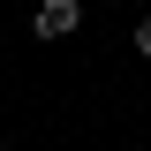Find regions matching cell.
Instances as JSON below:
<instances>
[{
  "instance_id": "2",
  "label": "cell",
  "mask_w": 151,
  "mask_h": 151,
  "mask_svg": "<svg viewBox=\"0 0 151 151\" xmlns=\"http://www.w3.org/2000/svg\"><path fill=\"white\" fill-rule=\"evenodd\" d=\"M136 53H144V60H151V15H144V23H136Z\"/></svg>"
},
{
  "instance_id": "1",
  "label": "cell",
  "mask_w": 151,
  "mask_h": 151,
  "mask_svg": "<svg viewBox=\"0 0 151 151\" xmlns=\"http://www.w3.org/2000/svg\"><path fill=\"white\" fill-rule=\"evenodd\" d=\"M76 23H83V8H76V0H45V8L30 15V30H38V38H68Z\"/></svg>"
},
{
  "instance_id": "3",
  "label": "cell",
  "mask_w": 151,
  "mask_h": 151,
  "mask_svg": "<svg viewBox=\"0 0 151 151\" xmlns=\"http://www.w3.org/2000/svg\"><path fill=\"white\" fill-rule=\"evenodd\" d=\"M0 151H8V144H0Z\"/></svg>"
}]
</instances>
